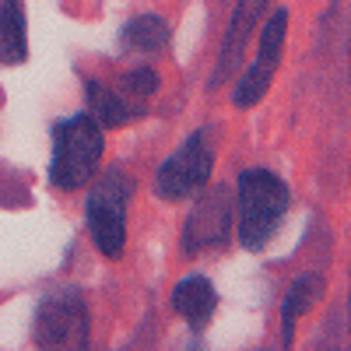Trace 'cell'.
Listing matches in <instances>:
<instances>
[{"instance_id": "cell-10", "label": "cell", "mask_w": 351, "mask_h": 351, "mask_svg": "<svg viewBox=\"0 0 351 351\" xmlns=\"http://www.w3.org/2000/svg\"><path fill=\"white\" fill-rule=\"evenodd\" d=\"M84 95H88V116L99 127H127L130 120L148 112V102H134L127 95H116L102 81H84Z\"/></svg>"}, {"instance_id": "cell-1", "label": "cell", "mask_w": 351, "mask_h": 351, "mask_svg": "<svg viewBox=\"0 0 351 351\" xmlns=\"http://www.w3.org/2000/svg\"><path fill=\"white\" fill-rule=\"evenodd\" d=\"M106 152V134L88 112H74L53 127V162L49 180L56 190H81L95 180Z\"/></svg>"}, {"instance_id": "cell-7", "label": "cell", "mask_w": 351, "mask_h": 351, "mask_svg": "<svg viewBox=\"0 0 351 351\" xmlns=\"http://www.w3.org/2000/svg\"><path fill=\"white\" fill-rule=\"evenodd\" d=\"M228 232H232V190L228 186H215V190H208L197 200V208L186 218L183 253L186 256L208 253L211 246L228 239Z\"/></svg>"}, {"instance_id": "cell-12", "label": "cell", "mask_w": 351, "mask_h": 351, "mask_svg": "<svg viewBox=\"0 0 351 351\" xmlns=\"http://www.w3.org/2000/svg\"><path fill=\"white\" fill-rule=\"evenodd\" d=\"M28 60V28L21 0H0V64Z\"/></svg>"}, {"instance_id": "cell-9", "label": "cell", "mask_w": 351, "mask_h": 351, "mask_svg": "<svg viewBox=\"0 0 351 351\" xmlns=\"http://www.w3.org/2000/svg\"><path fill=\"white\" fill-rule=\"evenodd\" d=\"M172 309L186 319L190 330H204L218 309V291L204 274H190L172 288Z\"/></svg>"}, {"instance_id": "cell-13", "label": "cell", "mask_w": 351, "mask_h": 351, "mask_svg": "<svg viewBox=\"0 0 351 351\" xmlns=\"http://www.w3.org/2000/svg\"><path fill=\"white\" fill-rule=\"evenodd\" d=\"M169 43V25L158 14H137L123 25L120 32V49L123 53H144V56H155L162 53Z\"/></svg>"}, {"instance_id": "cell-2", "label": "cell", "mask_w": 351, "mask_h": 351, "mask_svg": "<svg viewBox=\"0 0 351 351\" xmlns=\"http://www.w3.org/2000/svg\"><path fill=\"white\" fill-rule=\"evenodd\" d=\"M291 204L288 183L271 169H246L236 183V211H239V243L246 250H263L278 232Z\"/></svg>"}, {"instance_id": "cell-4", "label": "cell", "mask_w": 351, "mask_h": 351, "mask_svg": "<svg viewBox=\"0 0 351 351\" xmlns=\"http://www.w3.org/2000/svg\"><path fill=\"white\" fill-rule=\"evenodd\" d=\"M215 169V148L204 130L190 134L180 148H176L155 172V193L162 200H186L193 193H200L211 180Z\"/></svg>"}, {"instance_id": "cell-14", "label": "cell", "mask_w": 351, "mask_h": 351, "mask_svg": "<svg viewBox=\"0 0 351 351\" xmlns=\"http://www.w3.org/2000/svg\"><path fill=\"white\" fill-rule=\"evenodd\" d=\"M120 88H123V95H127V99H134V102H148V99L158 92V71H152V67H130V71L123 74Z\"/></svg>"}, {"instance_id": "cell-3", "label": "cell", "mask_w": 351, "mask_h": 351, "mask_svg": "<svg viewBox=\"0 0 351 351\" xmlns=\"http://www.w3.org/2000/svg\"><path fill=\"white\" fill-rule=\"evenodd\" d=\"M134 193L130 176L112 165L106 169L99 180L92 183L84 204V218H88V232H92V243L99 246V253L106 260H120L123 246H127V200Z\"/></svg>"}, {"instance_id": "cell-8", "label": "cell", "mask_w": 351, "mask_h": 351, "mask_svg": "<svg viewBox=\"0 0 351 351\" xmlns=\"http://www.w3.org/2000/svg\"><path fill=\"white\" fill-rule=\"evenodd\" d=\"M271 0H236V11H232V21L225 28V39H221V53H218V67L211 74V88L225 84L232 77V71H239V60H243V49L246 43L253 39L256 25H260V14Z\"/></svg>"}, {"instance_id": "cell-11", "label": "cell", "mask_w": 351, "mask_h": 351, "mask_svg": "<svg viewBox=\"0 0 351 351\" xmlns=\"http://www.w3.org/2000/svg\"><path fill=\"white\" fill-rule=\"evenodd\" d=\"M324 288H327V285H324V278H319V274H302V278L291 281L288 295H285V302H281V341H285V344H291V337H295L299 316L309 313L319 299H324Z\"/></svg>"}, {"instance_id": "cell-5", "label": "cell", "mask_w": 351, "mask_h": 351, "mask_svg": "<svg viewBox=\"0 0 351 351\" xmlns=\"http://www.w3.org/2000/svg\"><path fill=\"white\" fill-rule=\"evenodd\" d=\"M39 348H84L88 344V306L77 288L49 291L36 309V330Z\"/></svg>"}, {"instance_id": "cell-6", "label": "cell", "mask_w": 351, "mask_h": 351, "mask_svg": "<svg viewBox=\"0 0 351 351\" xmlns=\"http://www.w3.org/2000/svg\"><path fill=\"white\" fill-rule=\"evenodd\" d=\"M285 32H288V8H278V11H271V18L263 21V28H260L256 60L236 81V92H232V106L236 109H250V106H256L263 95H267V88L274 81V71L281 64Z\"/></svg>"}]
</instances>
